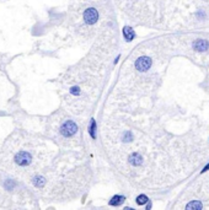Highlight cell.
<instances>
[{
	"mask_svg": "<svg viewBox=\"0 0 209 210\" xmlns=\"http://www.w3.org/2000/svg\"><path fill=\"white\" fill-rule=\"evenodd\" d=\"M146 201H148V197L144 195V194H141V195H139V197L137 198V203H138L139 205H143V204H145Z\"/></svg>",
	"mask_w": 209,
	"mask_h": 210,
	"instance_id": "cell-10",
	"label": "cell"
},
{
	"mask_svg": "<svg viewBox=\"0 0 209 210\" xmlns=\"http://www.w3.org/2000/svg\"><path fill=\"white\" fill-rule=\"evenodd\" d=\"M207 170H209V165H207V166H205V167H204V168H203V172H205V171H207Z\"/></svg>",
	"mask_w": 209,
	"mask_h": 210,
	"instance_id": "cell-12",
	"label": "cell"
},
{
	"mask_svg": "<svg viewBox=\"0 0 209 210\" xmlns=\"http://www.w3.org/2000/svg\"><path fill=\"white\" fill-rule=\"evenodd\" d=\"M208 47H209V43L207 41H203V40H199L193 44V48L198 52H204L208 49Z\"/></svg>",
	"mask_w": 209,
	"mask_h": 210,
	"instance_id": "cell-5",
	"label": "cell"
},
{
	"mask_svg": "<svg viewBox=\"0 0 209 210\" xmlns=\"http://www.w3.org/2000/svg\"><path fill=\"white\" fill-rule=\"evenodd\" d=\"M187 209H202L203 208V205H202V203L200 201H197V200H194V201H191L190 204H187V206H186Z\"/></svg>",
	"mask_w": 209,
	"mask_h": 210,
	"instance_id": "cell-9",
	"label": "cell"
},
{
	"mask_svg": "<svg viewBox=\"0 0 209 210\" xmlns=\"http://www.w3.org/2000/svg\"><path fill=\"white\" fill-rule=\"evenodd\" d=\"M123 35H124V37H126V41H132L133 38H134V31L133 29L129 27V26H126L124 28H123Z\"/></svg>",
	"mask_w": 209,
	"mask_h": 210,
	"instance_id": "cell-6",
	"label": "cell"
},
{
	"mask_svg": "<svg viewBox=\"0 0 209 210\" xmlns=\"http://www.w3.org/2000/svg\"><path fill=\"white\" fill-rule=\"evenodd\" d=\"M15 161L21 166H26V165H28L30 162H31V155H30L28 153H25V151L19 153L15 157Z\"/></svg>",
	"mask_w": 209,
	"mask_h": 210,
	"instance_id": "cell-4",
	"label": "cell"
},
{
	"mask_svg": "<svg viewBox=\"0 0 209 210\" xmlns=\"http://www.w3.org/2000/svg\"><path fill=\"white\" fill-rule=\"evenodd\" d=\"M78 130V127H76V124L74 123V122H65L63 126H62V128H61V133L64 135V136H71V135H74L75 134V132Z\"/></svg>",
	"mask_w": 209,
	"mask_h": 210,
	"instance_id": "cell-1",
	"label": "cell"
},
{
	"mask_svg": "<svg viewBox=\"0 0 209 210\" xmlns=\"http://www.w3.org/2000/svg\"><path fill=\"white\" fill-rule=\"evenodd\" d=\"M95 127H96V124H95V122L92 121V122H91V128H90V133H91L92 138H95Z\"/></svg>",
	"mask_w": 209,
	"mask_h": 210,
	"instance_id": "cell-11",
	"label": "cell"
},
{
	"mask_svg": "<svg viewBox=\"0 0 209 210\" xmlns=\"http://www.w3.org/2000/svg\"><path fill=\"white\" fill-rule=\"evenodd\" d=\"M129 162H131L132 165H134V166H138V165H140V162H141V156H140L139 154H132V155L129 156Z\"/></svg>",
	"mask_w": 209,
	"mask_h": 210,
	"instance_id": "cell-8",
	"label": "cell"
},
{
	"mask_svg": "<svg viewBox=\"0 0 209 210\" xmlns=\"http://www.w3.org/2000/svg\"><path fill=\"white\" fill-rule=\"evenodd\" d=\"M152 65V59L148 58V57H140L137 63H135V68L139 70V71H146Z\"/></svg>",
	"mask_w": 209,
	"mask_h": 210,
	"instance_id": "cell-2",
	"label": "cell"
},
{
	"mask_svg": "<svg viewBox=\"0 0 209 210\" xmlns=\"http://www.w3.org/2000/svg\"><path fill=\"white\" fill-rule=\"evenodd\" d=\"M84 19H85L86 23L92 25V23H95L99 20V12L95 9H92V8L91 9H87L85 11V14H84Z\"/></svg>",
	"mask_w": 209,
	"mask_h": 210,
	"instance_id": "cell-3",
	"label": "cell"
},
{
	"mask_svg": "<svg viewBox=\"0 0 209 210\" xmlns=\"http://www.w3.org/2000/svg\"><path fill=\"white\" fill-rule=\"evenodd\" d=\"M123 200H124V197H122V195H114V197L110 200V205H112V206H118L119 204L123 203Z\"/></svg>",
	"mask_w": 209,
	"mask_h": 210,
	"instance_id": "cell-7",
	"label": "cell"
}]
</instances>
